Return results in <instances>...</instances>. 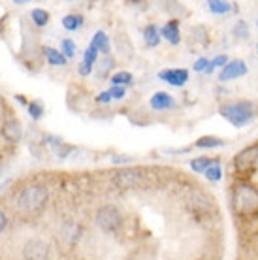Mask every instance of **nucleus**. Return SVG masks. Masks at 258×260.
I'll return each instance as SVG.
<instances>
[{
  "mask_svg": "<svg viewBox=\"0 0 258 260\" xmlns=\"http://www.w3.org/2000/svg\"><path fill=\"white\" fill-rule=\"evenodd\" d=\"M232 209L238 217H258V189L251 183H236L232 189Z\"/></svg>",
  "mask_w": 258,
  "mask_h": 260,
  "instance_id": "obj_1",
  "label": "nucleus"
},
{
  "mask_svg": "<svg viewBox=\"0 0 258 260\" xmlns=\"http://www.w3.org/2000/svg\"><path fill=\"white\" fill-rule=\"evenodd\" d=\"M47 200H49L47 187L40 185V183H33L19 190L15 204H17V209L23 213H38L45 208Z\"/></svg>",
  "mask_w": 258,
  "mask_h": 260,
  "instance_id": "obj_2",
  "label": "nucleus"
},
{
  "mask_svg": "<svg viewBox=\"0 0 258 260\" xmlns=\"http://www.w3.org/2000/svg\"><path fill=\"white\" fill-rule=\"evenodd\" d=\"M220 115L232 123L234 126H245L247 123H251L254 117V104L249 100H238V102H226L220 106Z\"/></svg>",
  "mask_w": 258,
  "mask_h": 260,
  "instance_id": "obj_3",
  "label": "nucleus"
},
{
  "mask_svg": "<svg viewBox=\"0 0 258 260\" xmlns=\"http://www.w3.org/2000/svg\"><path fill=\"white\" fill-rule=\"evenodd\" d=\"M96 224L102 228L104 232H115L117 228L123 224V215L115 206H102L96 211Z\"/></svg>",
  "mask_w": 258,
  "mask_h": 260,
  "instance_id": "obj_4",
  "label": "nucleus"
},
{
  "mask_svg": "<svg viewBox=\"0 0 258 260\" xmlns=\"http://www.w3.org/2000/svg\"><path fill=\"white\" fill-rule=\"evenodd\" d=\"M258 166V143L256 145H249L243 151H239L238 155L234 156V168L238 170L239 174H249Z\"/></svg>",
  "mask_w": 258,
  "mask_h": 260,
  "instance_id": "obj_5",
  "label": "nucleus"
},
{
  "mask_svg": "<svg viewBox=\"0 0 258 260\" xmlns=\"http://www.w3.org/2000/svg\"><path fill=\"white\" fill-rule=\"evenodd\" d=\"M145 181L142 170H119L113 176V185L119 189H136Z\"/></svg>",
  "mask_w": 258,
  "mask_h": 260,
  "instance_id": "obj_6",
  "label": "nucleus"
},
{
  "mask_svg": "<svg viewBox=\"0 0 258 260\" xmlns=\"http://www.w3.org/2000/svg\"><path fill=\"white\" fill-rule=\"evenodd\" d=\"M23 258L25 260H49V245L42 240L26 241L23 247Z\"/></svg>",
  "mask_w": 258,
  "mask_h": 260,
  "instance_id": "obj_7",
  "label": "nucleus"
},
{
  "mask_svg": "<svg viewBox=\"0 0 258 260\" xmlns=\"http://www.w3.org/2000/svg\"><path fill=\"white\" fill-rule=\"evenodd\" d=\"M247 74V64L245 60L241 59H234V60H228L226 66L220 70L219 74V81L220 83H226V81H232V79H238L241 76H245Z\"/></svg>",
  "mask_w": 258,
  "mask_h": 260,
  "instance_id": "obj_8",
  "label": "nucleus"
},
{
  "mask_svg": "<svg viewBox=\"0 0 258 260\" xmlns=\"http://www.w3.org/2000/svg\"><path fill=\"white\" fill-rule=\"evenodd\" d=\"M158 78L174 87H183L188 81V72L185 68H168L158 72Z\"/></svg>",
  "mask_w": 258,
  "mask_h": 260,
  "instance_id": "obj_9",
  "label": "nucleus"
},
{
  "mask_svg": "<svg viewBox=\"0 0 258 260\" xmlns=\"http://www.w3.org/2000/svg\"><path fill=\"white\" fill-rule=\"evenodd\" d=\"M149 106H151V110H155V111H164V110L174 108L175 100H174V96H172L170 92L158 91V92H155V94L151 96V102H149Z\"/></svg>",
  "mask_w": 258,
  "mask_h": 260,
  "instance_id": "obj_10",
  "label": "nucleus"
},
{
  "mask_svg": "<svg viewBox=\"0 0 258 260\" xmlns=\"http://www.w3.org/2000/svg\"><path fill=\"white\" fill-rule=\"evenodd\" d=\"M2 136L6 138L8 142H19L21 136H23V128H21V123L19 121H6L4 126H2Z\"/></svg>",
  "mask_w": 258,
  "mask_h": 260,
  "instance_id": "obj_11",
  "label": "nucleus"
},
{
  "mask_svg": "<svg viewBox=\"0 0 258 260\" xmlns=\"http://www.w3.org/2000/svg\"><path fill=\"white\" fill-rule=\"evenodd\" d=\"M160 36H164V38L168 40L170 44H179L181 42V32H179V21H168L166 25L160 28Z\"/></svg>",
  "mask_w": 258,
  "mask_h": 260,
  "instance_id": "obj_12",
  "label": "nucleus"
},
{
  "mask_svg": "<svg viewBox=\"0 0 258 260\" xmlns=\"http://www.w3.org/2000/svg\"><path fill=\"white\" fill-rule=\"evenodd\" d=\"M224 140L217 136H202L194 142V147H200V149H217V147H224Z\"/></svg>",
  "mask_w": 258,
  "mask_h": 260,
  "instance_id": "obj_13",
  "label": "nucleus"
},
{
  "mask_svg": "<svg viewBox=\"0 0 258 260\" xmlns=\"http://www.w3.org/2000/svg\"><path fill=\"white\" fill-rule=\"evenodd\" d=\"M92 46L96 47L98 51L100 53H104L106 57L110 55V51H111V47H110V38H108V34L106 32H102V30H98L96 34H94V38H92V42H90Z\"/></svg>",
  "mask_w": 258,
  "mask_h": 260,
  "instance_id": "obj_14",
  "label": "nucleus"
},
{
  "mask_svg": "<svg viewBox=\"0 0 258 260\" xmlns=\"http://www.w3.org/2000/svg\"><path fill=\"white\" fill-rule=\"evenodd\" d=\"M44 55L47 62L51 66H64L66 64V57L60 51L53 49V47H44Z\"/></svg>",
  "mask_w": 258,
  "mask_h": 260,
  "instance_id": "obj_15",
  "label": "nucleus"
},
{
  "mask_svg": "<svg viewBox=\"0 0 258 260\" xmlns=\"http://www.w3.org/2000/svg\"><path fill=\"white\" fill-rule=\"evenodd\" d=\"M62 26H64L66 30H79L81 26H83V15H79V13H70V15H66L64 19H62Z\"/></svg>",
  "mask_w": 258,
  "mask_h": 260,
  "instance_id": "obj_16",
  "label": "nucleus"
},
{
  "mask_svg": "<svg viewBox=\"0 0 258 260\" xmlns=\"http://www.w3.org/2000/svg\"><path fill=\"white\" fill-rule=\"evenodd\" d=\"M143 40H145V44L149 47H156L158 46V42H160V32H158V28L155 25H149L145 30H143Z\"/></svg>",
  "mask_w": 258,
  "mask_h": 260,
  "instance_id": "obj_17",
  "label": "nucleus"
},
{
  "mask_svg": "<svg viewBox=\"0 0 258 260\" xmlns=\"http://www.w3.org/2000/svg\"><path fill=\"white\" fill-rule=\"evenodd\" d=\"M204 176L207 177V181H211V183L220 181V179H222V168H220L219 160H213V162H211V166L204 172Z\"/></svg>",
  "mask_w": 258,
  "mask_h": 260,
  "instance_id": "obj_18",
  "label": "nucleus"
},
{
  "mask_svg": "<svg viewBox=\"0 0 258 260\" xmlns=\"http://www.w3.org/2000/svg\"><path fill=\"white\" fill-rule=\"evenodd\" d=\"M207 8H209L211 13H219V15L232 12V4H230V2H224V0H209V2H207Z\"/></svg>",
  "mask_w": 258,
  "mask_h": 260,
  "instance_id": "obj_19",
  "label": "nucleus"
},
{
  "mask_svg": "<svg viewBox=\"0 0 258 260\" xmlns=\"http://www.w3.org/2000/svg\"><path fill=\"white\" fill-rule=\"evenodd\" d=\"M30 17H33V23L36 26H45L49 23V13L42 10V8H34L33 12H30Z\"/></svg>",
  "mask_w": 258,
  "mask_h": 260,
  "instance_id": "obj_20",
  "label": "nucleus"
},
{
  "mask_svg": "<svg viewBox=\"0 0 258 260\" xmlns=\"http://www.w3.org/2000/svg\"><path fill=\"white\" fill-rule=\"evenodd\" d=\"M211 158H207V156H198V158H194V160H190V168H192V172H196V174H204L209 166H211Z\"/></svg>",
  "mask_w": 258,
  "mask_h": 260,
  "instance_id": "obj_21",
  "label": "nucleus"
},
{
  "mask_svg": "<svg viewBox=\"0 0 258 260\" xmlns=\"http://www.w3.org/2000/svg\"><path fill=\"white\" fill-rule=\"evenodd\" d=\"M113 66H115V62H113V59H111L110 55H108V57H104V59L100 60V64H98L96 76H98V78H104V76H108Z\"/></svg>",
  "mask_w": 258,
  "mask_h": 260,
  "instance_id": "obj_22",
  "label": "nucleus"
},
{
  "mask_svg": "<svg viewBox=\"0 0 258 260\" xmlns=\"http://www.w3.org/2000/svg\"><path fill=\"white\" fill-rule=\"evenodd\" d=\"M76 49H78V47H76V42H74V40L66 38V40H62V42H60V53L64 55L66 59L74 57V55H76Z\"/></svg>",
  "mask_w": 258,
  "mask_h": 260,
  "instance_id": "obj_23",
  "label": "nucleus"
},
{
  "mask_svg": "<svg viewBox=\"0 0 258 260\" xmlns=\"http://www.w3.org/2000/svg\"><path fill=\"white\" fill-rule=\"evenodd\" d=\"M132 81V74L130 72H117L111 76V83L113 85H119V87H124V85H128Z\"/></svg>",
  "mask_w": 258,
  "mask_h": 260,
  "instance_id": "obj_24",
  "label": "nucleus"
},
{
  "mask_svg": "<svg viewBox=\"0 0 258 260\" xmlns=\"http://www.w3.org/2000/svg\"><path fill=\"white\" fill-rule=\"evenodd\" d=\"M226 62H228V57H226V55H217L215 59L209 60V66L206 68V74H211L215 68H220V70H222L226 66Z\"/></svg>",
  "mask_w": 258,
  "mask_h": 260,
  "instance_id": "obj_25",
  "label": "nucleus"
},
{
  "mask_svg": "<svg viewBox=\"0 0 258 260\" xmlns=\"http://www.w3.org/2000/svg\"><path fill=\"white\" fill-rule=\"evenodd\" d=\"M96 57H98V49L92 44H90L87 49H85V57H83V64H87V66H90L92 68V64L96 62Z\"/></svg>",
  "mask_w": 258,
  "mask_h": 260,
  "instance_id": "obj_26",
  "label": "nucleus"
},
{
  "mask_svg": "<svg viewBox=\"0 0 258 260\" xmlns=\"http://www.w3.org/2000/svg\"><path fill=\"white\" fill-rule=\"evenodd\" d=\"M28 115L33 119H40L44 115V106L40 104V102H30L28 104Z\"/></svg>",
  "mask_w": 258,
  "mask_h": 260,
  "instance_id": "obj_27",
  "label": "nucleus"
},
{
  "mask_svg": "<svg viewBox=\"0 0 258 260\" xmlns=\"http://www.w3.org/2000/svg\"><path fill=\"white\" fill-rule=\"evenodd\" d=\"M234 34H236L238 38H243V40L249 38V28H247V23H245V21H239L238 25L234 26Z\"/></svg>",
  "mask_w": 258,
  "mask_h": 260,
  "instance_id": "obj_28",
  "label": "nucleus"
},
{
  "mask_svg": "<svg viewBox=\"0 0 258 260\" xmlns=\"http://www.w3.org/2000/svg\"><path fill=\"white\" fill-rule=\"evenodd\" d=\"M108 92H110L111 100H113V98H115V100H121V98H124V94H126V89H124V87H119V85H113Z\"/></svg>",
  "mask_w": 258,
  "mask_h": 260,
  "instance_id": "obj_29",
  "label": "nucleus"
},
{
  "mask_svg": "<svg viewBox=\"0 0 258 260\" xmlns=\"http://www.w3.org/2000/svg\"><path fill=\"white\" fill-rule=\"evenodd\" d=\"M207 66H209V60H207L206 57H202V59H198L196 62H194V70H196V72H206Z\"/></svg>",
  "mask_w": 258,
  "mask_h": 260,
  "instance_id": "obj_30",
  "label": "nucleus"
},
{
  "mask_svg": "<svg viewBox=\"0 0 258 260\" xmlns=\"http://www.w3.org/2000/svg\"><path fill=\"white\" fill-rule=\"evenodd\" d=\"M96 102L98 104H110L111 102V96H110V92L106 91V92H100L96 96Z\"/></svg>",
  "mask_w": 258,
  "mask_h": 260,
  "instance_id": "obj_31",
  "label": "nucleus"
},
{
  "mask_svg": "<svg viewBox=\"0 0 258 260\" xmlns=\"http://www.w3.org/2000/svg\"><path fill=\"white\" fill-rule=\"evenodd\" d=\"M190 147H181V149H166L168 155H183V153H188Z\"/></svg>",
  "mask_w": 258,
  "mask_h": 260,
  "instance_id": "obj_32",
  "label": "nucleus"
},
{
  "mask_svg": "<svg viewBox=\"0 0 258 260\" xmlns=\"http://www.w3.org/2000/svg\"><path fill=\"white\" fill-rule=\"evenodd\" d=\"M6 226H8V217H6V213L0 209V232H2Z\"/></svg>",
  "mask_w": 258,
  "mask_h": 260,
  "instance_id": "obj_33",
  "label": "nucleus"
},
{
  "mask_svg": "<svg viewBox=\"0 0 258 260\" xmlns=\"http://www.w3.org/2000/svg\"><path fill=\"white\" fill-rule=\"evenodd\" d=\"M90 72H92V68L81 62V66H79V74H83V76H87V74H90Z\"/></svg>",
  "mask_w": 258,
  "mask_h": 260,
  "instance_id": "obj_34",
  "label": "nucleus"
},
{
  "mask_svg": "<svg viewBox=\"0 0 258 260\" xmlns=\"http://www.w3.org/2000/svg\"><path fill=\"white\" fill-rule=\"evenodd\" d=\"M256 51H258V46H256Z\"/></svg>",
  "mask_w": 258,
  "mask_h": 260,
  "instance_id": "obj_35",
  "label": "nucleus"
}]
</instances>
